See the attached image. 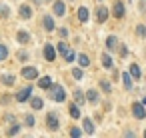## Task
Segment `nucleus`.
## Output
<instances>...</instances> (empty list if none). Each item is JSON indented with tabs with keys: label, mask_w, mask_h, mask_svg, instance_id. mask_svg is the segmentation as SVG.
Listing matches in <instances>:
<instances>
[{
	"label": "nucleus",
	"mask_w": 146,
	"mask_h": 138,
	"mask_svg": "<svg viewBox=\"0 0 146 138\" xmlns=\"http://www.w3.org/2000/svg\"><path fill=\"white\" fill-rule=\"evenodd\" d=\"M48 98L50 100H54V102H64L66 100V90H64V86L62 84H56V82H52V86L48 88Z\"/></svg>",
	"instance_id": "nucleus-1"
},
{
	"label": "nucleus",
	"mask_w": 146,
	"mask_h": 138,
	"mask_svg": "<svg viewBox=\"0 0 146 138\" xmlns=\"http://www.w3.org/2000/svg\"><path fill=\"white\" fill-rule=\"evenodd\" d=\"M56 50H58V54H60L66 62H74V60H76V52H74V48H70V46L66 44V40H60V42L56 44Z\"/></svg>",
	"instance_id": "nucleus-2"
},
{
	"label": "nucleus",
	"mask_w": 146,
	"mask_h": 138,
	"mask_svg": "<svg viewBox=\"0 0 146 138\" xmlns=\"http://www.w3.org/2000/svg\"><path fill=\"white\" fill-rule=\"evenodd\" d=\"M46 128H48L50 132H58V130H60V114H58L56 110H50V112L46 114Z\"/></svg>",
	"instance_id": "nucleus-3"
},
{
	"label": "nucleus",
	"mask_w": 146,
	"mask_h": 138,
	"mask_svg": "<svg viewBox=\"0 0 146 138\" xmlns=\"http://www.w3.org/2000/svg\"><path fill=\"white\" fill-rule=\"evenodd\" d=\"M110 14L116 20H124L126 18V6H124V0H114V4L110 8Z\"/></svg>",
	"instance_id": "nucleus-4"
},
{
	"label": "nucleus",
	"mask_w": 146,
	"mask_h": 138,
	"mask_svg": "<svg viewBox=\"0 0 146 138\" xmlns=\"http://www.w3.org/2000/svg\"><path fill=\"white\" fill-rule=\"evenodd\" d=\"M20 76L24 78V80H38V76H40V70H38V66H30V64H26V66H22V70H20Z\"/></svg>",
	"instance_id": "nucleus-5"
},
{
	"label": "nucleus",
	"mask_w": 146,
	"mask_h": 138,
	"mask_svg": "<svg viewBox=\"0 0 146 138\" xmlns=\"http://www.w3.org/2000/svg\"><path fill=\"white\" fill-rule=\"evenodd\" d=\"M32 96V86L28 84V86H22L12 98H14V102H18V104H24V102H28V98Z\"/></svg>",
	"instance_id": "nucleus-6"
},
{
	"label": "nucleus",
	"mask_w": 146,
	"mask_h": 138,
	"mask_svg": "<svg viewBox=\"0 0 146 138\" xmlns=\"http://www.w3.org/2000/svg\"><path fill=\"white\" fill-rule=\"evenodd\" d=\"M52 14L54 18H62L66 16V0H52Z\"/></svg>",
	"instance_id": "nucleus-7"
},
{
	"label": "nucleus",
	"mask_w": 146,
	"mask_h": 138,
	"mask_svg": "<svg viewBox=\"0 0 146 138\" xmlns=\"http://www.w3.org/2000/svg\"><path fill=\"white\" fill-rule=\"evenodd\" d=\"M130 112H132V116L136 120H144L146 118V106L142 102H132L130 104Z\"/></svg>",
	"instance_id": "nucleus-8"
},
{
	"label": "nucleus",
	"mask_w": 146,
	"mask_h": 138,
	"mask_svg": "<svg viewBox=\"0 0 146 138\" xmlns=\"http://www.w3.org/2000/svg\"><path fill=\"white\" fill-rule=\"evenodd\" d=\"M42 56H44V60H46V62H54V60H56V56H58L56 46H52L50 42H46V44H44V48H42Z\"/></svg>",
	"instance_id": "nucleus-9"
},
{
	"label": "nucleus",
	"mask_w": 146,
	"mask_h": 138,
	"mask_svg": "<svg viewBox=\"0 0 146 138\" xmlns=\"http://www.w3.org/2000/svg\"><path fill=\"white\" fill-rule=\"evenodd\" d=\"M118 44H120V38H118L116 34H108L106 40H104V46H106V50H108L110 54H114V52L118 50Z\"/></svg>",
	"instance_id": "nucleus-10"
},
{
	"label": "nucleus",
	"mask_w": 146,
	"mask_h": 138,
	"mask_svg": "<svg viewBox=\"0 0 146 138\" xmlns=\"http://www.w3.org/2000/svg\"><path fill=\"white\" fill-rule=\"evenodd\" d=\"M42 28H44L48 34L56 32V20H54L52 14H44V16H42Z\"/></svg>",
	"instance_id": "nucleus-11"
},
{
	"label": "nucleus",
	"mask_w": 146,
	"mask_h": 138,
	"mask_svg": "<svg viewBox=\"0 0 146 138\" xmlns=\"http://www.w3.org/2000/svg\"><path fill=\"white\" fill-rule=\"evenodd\" d=\"M84 96H86V104H90V106H96V104L100 102V92H98V88H88V90L84 92Z\"/></svg>",
	"instance_id": "nucleus-12"
},
{
	"label": "nucleus",
	"mask_w": 146,
	"mask_h": 138,
	"mask_svg": "<svg viewBox=\"0 0 146 138\" xmlns=\"http://www.w3.org/2000/svg\"><path fill=\"white\" fill-rule=\"evenodd\" d=\"M32 14H34V10H32V6H30V4L22 2V4L18 6V18H20V20H30V18H32Z\"/></svg>",
	"instance_id": "nucleus-13"
},
{
	"label": "nucleus",
	"mask_w": 146,
	"mask_h": 138,
	"mask_svg": "<svg viewBox=\"0 0 146 138\" xmlns=\"http://www.w3.org/2000/svg\"><path fill=\"white\" fill-rule=\"evenodd\" d=\"M108 16H110V10L104 4H98V8H96V22L98 24H104L108 20Z\"/></svg>",
	"instance_id": "nucleus-14"
},
{
	"label": "nucleus",
	"mask_w": 146,
	"mask_h": 138,
	"mask_svg": "<svg viewBox=\"0 0 146 138\" xmlns=\"http://www.w3.org/2000/svg\"><path fill=\"white\" fill-rule=\"evenodd\" d=\"M14 38H16V42H18L20 46H26V44H30V42H32V36H30V32H28V30H18Z\"/></svg>",
	"instance_id": "nucleus-15"
},
{
	"label": "nucleus",
	"mask_w": 146,
	"mask_h": 138,
	"mask_svg": "<svg viewBox=\"0 0 146 138\" xmlns=\"http://www.w3.org/2000/svg\"><path fill=\"white\" fill-rule=\"evenodd\" d=\"M100 64H102V68H104V70H112V68H114V62H112V56H110V52H108V50L100 54Z\"/></svg>",
	"instance_id": "nucleus-16"
},
{
	"label": "nucleus",
	"mask_w": 146,
	"mask_h": 138,
	"mask_svg": "<svg viewBox=\"0 0 146 138\" xmlns=\"http://www.w3.org/2000/svg\"><path fill=\"white\" fill-rule=\"evenodd\" d=\"M28 104H30L32 110L38 112V110L44 108V98H42V96H30V98H28Z\"/></svg>",
	"instance_id": "nucleus-17"
},
{
	"label": "nucleus",
	"mask_w": 146,
	"mask_h": 138,
	"mask_svg": "<svg viewBox=\"0 0 146 138\" xmlns=\"http://www.w3.org/2000/svg\"><path fill=\"white\" fill-rule=\"evenodd\" d=\"M72 98H74V102L78 106H84L86 104V96H84V90L82 88H74L72 90Z\"/></svg>",
	"instance_id": "nucleus-18"
},
{
	"label": "nucleus",
	"mask_w": 146,
	"mask_h": 138,
	"mask_svg": "<svg viewBox=\"0 0 146 138\" xmlns=\"http://www.w3.org/2000/svg\"><path fill=\"white\" fill-rule=\"evenodd\" d=\"M76 16H78V22L86 24V22L90 20V10H88L86 6H80V8L76 10Z\"/></svg>",
	"instance_id": "nucleus-19"
},
{
	"label": "nucleus",
	"mask_w": 146,
	"mask_h": 138,
	"mask_svg": "<svg viewBox=\"0 0 146 138\" xmlns=\"http://www.w3.org/2000/svg\"><path fill=\"white\" fill-rule=\"evenodd\" d=\"M68 114H70L72 120H80V118H82V114H80V106H78L76 102H70V104H68Z\"/></svg>",
	"instance_id": "nucleus-20"
},
{
	"label": "nucleus",
	"mask_w": 146,
	"mask_h": 138,
	"mask_svg": "<svg viewBox=\"0 0 146 138\" xmlns=\"http://www.w3.org/2000/svg\"><path fill=\"white\" fill-rule=\"evenodd\" d=\"M82 130H84V134H90V136H94V134H96L94 122H92L90 118H82Z\"/></svg>",
	"instance_id": "nucleus-21"
},
{
	"label": "nucleus",
	"mask_w": 146,
	"mask_h": 138,
	"mask_svg": "<svg viewBox=\"0 0 146 138\" xmlns=\"http://www.w3.org/2000/svg\"><path fill=\"white\" fill-rule=\"evenodd\" d=\"M0 84H4V86H8V88H12L14 84H16V76L14 74H2V76H0Z\"/></svg>",
	"instance_id": "nucleus-22"
},
{
	"label": "nucleus",
	"mask_w": 146,
	"mask_h": 138,
	"mask_svg": "<svg viewBox=\"0 0 146 138\" xmlns=\"http://www.w3.org/2000/svg\"><path fill=\"white\" fill-rule=\"evenodd\" d=\"M128 74L132 76V80H140L142 70H140V66H138L136 62H132V64H130V68H128Z\"/></svg>",
	"instance_id": "nucleus-23"
},
{
	"label": "nucleus",
	"mask_w": 146,
	"mask_h": 138,
	"mask_svg": "<svg viewBox=\"0 0 146 138\" xmlns=\"http://www.w3.org/2000/svg\"><path fill=\"white\" fill-rule=\"evenodd\" d=\"M76 60H78V66H80V68H84V70L90 66V56H88V54H84V52H82V54H76Z\"/></svg>",
	"instance_id": "nucleus-24"
},
{
	"label": "nucleus",
	"mask_w": 146,
	"mask_h": 138,
	"mask_svg": "<svg viewBox=\"0 0 146 138\" xmlns=\"http://www.w3.org/2000/svg\"><path fill=\"white\" fill-rule=\"evenodd\" d=\"M38 88H42V90H48L50 86H52V78L50 76H38Z\"/></svg>",
	"instance_id": "nucleus-25"
},
{
	"label": "nucleus",
	"mask_w": 146,
	"mask_h": 138,
	"mask_svg": "<svg viewBox=\"0 0 146 138\" xmlns=\"http://www.w3.org/2000/svg\"><path fill=\"white\" fill-rule=\"evenodd\" d=\"M134 34H136V38H146V24L144 22H138L136 24V28H134Z\"/></svg>",
	"instance_id": "nucleus-26"
},
{
	"label": "nucleus",
	"mask_w": 146,
	"mask_h": 138,
	"mask_svg": "<svg viewBox=\"0 0 146 138\" xmlns=\"http://www.w3.org/2000/svg\"><path fill=\"white\" fill-rule=\"evenodd\" d=\"M20 130H22V126H20L18 122H14V124H10V126H8L6 136H18V134H20Z\"/></svg>",
	"instance_id": "nucleus-27"
},
{
	"label": "nucleus",
	"mask_w": 146,
	"mask_h": 138,
	"mask_svg": "<svg viewBox=\"0 0 146 138\" xmlns=\"http://www.w3.org/2000/svg\"><path fill=\"white\" fill-rule=\"evenodd\" d=\"M122 82H124V90H128V92H130V90L134 88V84H132V76H130L128 72H124V74H122Z\"/></svg>",
	"instance_id": "nucleus-28"
},
{
	"label": "nucleus",
	"mask_w": 146,
	"mask_h": 138,
	"mask_svg": "<svg viewBox=\"0 0 146 138\" xmlns=\"http://www.w3.org/2000/svg\"><path fill=\"white\" fill-rule=\"evenodd\" d=\"M8 18H10V6L0 4V20H8Z\"/></svg>",
	"instance_id": "nucleus-29"
},
{
	"label": "nucleus",
	"mask_w": 146,
	"mask_h": 138,
	"mask_svg": "<svg viewBox=\"0 0 146 138\" xmlns=\"http://www.w3.org/2000/svg\"><path fill=\"white\" fill-rule=\"evenodd\" d=\"M100 90H102L104 94H112V84H110V80L102 78V80H100Z\"/></svg>",
	"instance_id": "nucleus-30"
},
{
	"label": "nucleus",
	"mask_w": 146,
	"mask_h": 138,
	"mask_svg": "<svg viewBox=\"0 0 146 138\" xmlns=\"http://www.w3.org/2000/svg\"><path fill=\"white\" fill-rule=\"evenodd\" d=\"M8 56H10V48H8L6 44H2V42H0V62H4Z\"/></svg>",
	"instance_id": "nucleus-31"
},
{
	"label": "nucleus",
	"mask_w": 146,
	"mask_h": 138,
	"mask_svg": "<svg viewBox=\"0 0 146 138\" xmlns=\"http://www.w3.org/2000/svg\"><path fill=\"white\" fill-rule=\"evenodd\" d=\"M56 34L60 36V40H66V38L70 36V28H66V26H60V28H58V26H56Z\"/></svg>",
	"instance_id": "nucleus-32"
},
{
	"label": "nucleus",
	"mask_w": 146,
	"mask_h": 138,
	"mask_svg": "<svg viewBox=\"0 0 146 138\" xmlns=\"http://www.w3.org/2000/svg\"><path fill=\"white\" fill-rule=\"evenodd\" d=\"M24 126H26V128H34V126H36V118H34V114L28 112V114L24 116Z\"/></svg>",
	"instance_id": "nucleus-33"
},
{
	"label": "nucleus",
	"mask_w": 146,
	"mask_h": 138,
	"mask_svg": "<svg viewBox=\"0 0 146 138\" xmlns=\"http://www.w3.org/2000/svg\"><path fill=\"white\" fill-rule=\"evenodd\" d=\"M68 134H70L72 138H80V136H84V130L78 128V126H70V128H68Z\"/></svg>",
	"instance_id": "nucleus-34"
},
{
	"label": "nucleus",
	"mask_w": 146,
	"mask_h": 138,
	"mask_svg": "<svg viewBox=\"0 0 146 138\" xmlns=\"http://www.w3.org/2000/svg\"><path fill=\"white\" fill-rule=\"evenodd\" d=\"M72 78H74V80H82V78H84V68L74 66V68H72Z\"/></svg>",
	"instance_id": "nucleus-35"
},
{
	"label": "nucleus",
	"mask_w": 146,
	"mask_h": 138,
	"mask_svg": "<svg viewBox=\"0 0 146 138\" xmlns=\"http://www.w3.org/2000/svg\"><path fill=\"white\" fill-rule=\"evenodd\" d=\"M116 52H118V56H120V58H128V46H126V44H122V42H120Z\"/></svg>",
	"instance_id": "nucleus-36"
},
{
	"label": "nucleus",
	"mask_w": 146,
	"mask_h": 138,
	"mask_svg": "<svg viewBox=\"0 0 146 138\" xmlns=\"http://www.w3.org/2000/svg\"><path fill=\"white\" fill-rule=\"evenodd\" d=\"M16 58H18L20 62H28V60H30V54H28L26 50H18V52H16Z\"/></svg>",
	"instance_id": "nucleus-37"
},
{
	"label": "nucleus",
	"mask_w": 146,
	"mask_h": 138,
	"mask_svg": "<svg viewBox=\"0 0 146 138\" xmlns=\"http://www.w3.org/2000/svg\"><path fill=\"white\" fill-rule=\"evenodd\" d=\"M10 102H12V96L10 94H2V96H0V104H2V106L4 104H10Z\"/></svg>",
	"instance_id": "nucleus-38"
},
{
	"label": "nucleus",
	"mask_w": 146,
	"mask_h": 138,
	"mask_svg": "<svg viewBox=\"0 0 146 138\" xmlns=\"http://www.w3.org/2000/svg\"><path fill=\"white\" fill-rule=\"evenodd\" d=\"M4 122H6V124H8V126H10V124H14V122H16V116H14V114H10V112H8V114H6V116H4Z\"/></svg>",
	"instance_id": "nucleus-39"
},
{
	"label": "nucleus",
	"mask_w": 146,
	"mask_h": 138,
	"mask_svg": "<svg viewBox=\"0 0 146 138\" xmlns=\"http://www.w3.org/2000/svg\"><path fill=\"white\" fill-rule=\"evenodd\" d=\"M138 10H140V14H146V0H140L138 2Z\"/></svg>",
	"instance_id": "nucleus-40"
},
{
	"label": "nucleus",
	"mask_w": 146,
	"mask_h": 138,
	"mask_svg": "<svg viewBox=\"0 0 146 138\" xmlns=\"http://www.w3.org/2000/svg\"><path fill=\"white\" fill-rule=\"evenodd\" d=\"M122 136H126V138H130V136H132V138H134L136 134H134L132 130H124V132H122Z\"/></svg>",
	"instance_id": "nucleus-41"
},
{
	"label": "nucleus",
	"mask_w": 146,
	"mask_h": 138,
	"mask_svg": "<svg viewBox=\"0 0 146 138\" xmlns=\"http://www.w3.org/2000/svg\"><path fill=\"white\" fill-rule=\"evenodd\" d=\"M112 76H114V80H118V76H120V72H118V70H114V68H112Z\"/></svg>",
	"instance_id": "nucleus-42"
},
{
	"label": "nucleus",
	"mask_w": 146,
	"mask_h": 138,
	"mask_svg": "<svg viewBox=\"0 0 146 138\" xmlns=\"http://www.w3.org/2000/svg\"><path fill=\"white\" fill-rule=\"evenodd\" d=\"M52 0H40V4H50Z\"/></svg>",
	"instance_id": "nucleus-43"
},
{
	"label": "nucleus",
	"mask_w": 146,
	"mask_h": 138,
	"mask_svg": "<svg viewBox=\"0 0 146 138\" xmlns=\"http://www.w3.org/2000/svg\"><path fill=\"white\" fill-rule=\"evenodd\" d=\"M30 2H32V4H40V0H30Z\"/></svg>",
	"instance_id": "nucleus-44"
},
{
	"label": "nucleus",
	"mask_w": 146,
	"mask_h": 138,
	"mask_svg": "<svg viewBox=\"0 0 146 138\" xmlns=\"http://www.w3.org/2000/svg\"><path fill=\"white\" fill-rule=\"evenodd\" d=\"M142 104H144V106H146V96H142Z\"/></svg>",
	"instance_id": "nucleus-45"
},
{
	"label": "nucleus",
	"mask_w": 146,
	"mask_h": 138,
	"mask_svg": "<svg viewBox=\"0 0 146 138\" xmlns=\"http://www.w3.org/2000/svg\"><path fill=\"white\" fill-rule=\"evenodd\" d=\"M142 136H144V138H146V128H144V132H142Z\"/></svg>",
	"instance_id": "nucleus-46"
},
{
	"label": "nucleus",
	"mask_w": 146,
	"mask_h": 138,
	"mask_svg": "<svg viewBox=\"0 0 146 138\" xmlns=\"http://www.w3.org/2000/svg\"><path fill=\"white\" fill-rule=\"evenodd\" d=\"M96 2H104V0H96Z\"/></svg>",
	"instance_id": "nucleus-47"
},
{
	"label": "nucleus",
	"mask_w": 146,
	"mask_h": 138,
	"mask_svg": "<svg viewBox=\"0 0 146 138\" xmlns=\"http://www.w3.org/2000/svg\"><path fill=\"white\" fill-rule=\"evenodd\" d=\"M66 2H74V0H66Z\"/></svg>",
	"instance_id": "nucleus-48"
},
{
	"label": "nucleus",
	"mask_w": 146,
	"mask_h": 138,
	"mask_svg": "<svg viewBox=\"0 0 146 138\" xmlns=\"http://www.w3.org/2000/svg\"><path fill=\"white\" fill-rule=\"evenodd\" d=\"M144 56H146V48H144Z\"/></svg>",
	"instance_id": "nucleus-49"
}]
</instances>
